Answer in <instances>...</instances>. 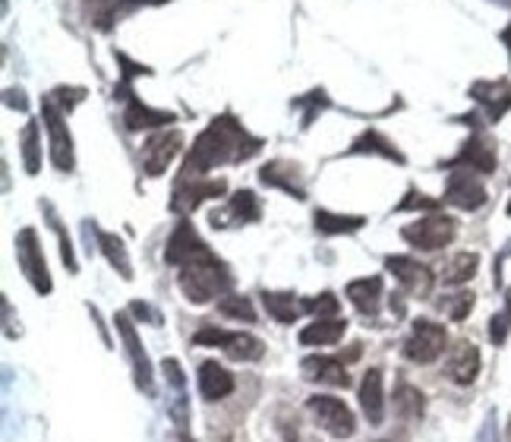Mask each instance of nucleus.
<instances>
[{"instance_id": "obj_31", "label": "nucleus", "mask_w": 511, "mask_h": 442, "mask_svg": "<svg viewBox=\"0 0 511 442\" xmlns=\"http://www.w3.org/2000/svg\"><path fill=\"white\" fill-rule=\"evenodd\" d=\"M476 266H480V256L476 253H458L445 262L442 268V282L445 284H464L476 275Z\"/></svg>"}, {"instance_id": "obj_9", "label": "nucleus", "mask_w": 511, "mask_h": 442, "mask_svg": "<svg viewBox=\"0 0 511 442\" xmlns=\"http://www.w3.org/2000/svg\"><path fill=\"white\" fill-rule=\"evenodd\" d=\"M42 114H44V127H48L50 133V159H54V167L66 174V171H73V139L64 124V111H60V105L44 98Z\"/></svg>"}, {"instance_id": "obj_34", "label": "nucleus", "mask_w": 511, "mask_h": 442, "mask_svg": "<svg viewBox=\"0 0 511 442\" xmlns=\"http://www.w3.org/2000/svg\"><path fill=\"white\" fill-rule=\"evenodd\" d=\"M218 310L224 316H234V319H246V322H256V310H252L250 298H240V294H224L218 300Z\"/></svg>"}, {"instance_id": "obj_16", "label": "nucleus", "mask_w": 511, "mask_h": 442, "mask_svg": "<svg viewBox=\"0 0 511 442\" xmlns=\"http://www.w3.org/2000/svg\"><path fill=\"white\" fill-rule=\"evenodd\" d=\"M454 167H468V171H480V174H492L496 171V145L486 136H470L464 143L461 155L452 161Z\"/></svg>"}, {"instance_id": "obj_13", "label": "nucleus", "mask_w": 511, "mask_h": 442, "mask_svg": "<svg viewBox=\"0 0 511 442\" xmlns=\"http://www.w3.org/2000/svg\"><path fill=\"white\" fill-rule=\"evenodd\" d=\"M445 203L458 205L464 212H476L483 203H486V187L476 181L474 171L468 167H458L448 174V187H445Z\"/></svg>"}, {"instance_id": "obj_29", "label": "nucleus", "mask_w": 511, "mask_h": 442, "mask_svg": "<svg viewBox=\"0 0 511 442\" xmlns=\"http://www.w3.org/2000/svg\"><path fill=\"white\" fill-rule=\"evenodd\" d=\"M423 407H426L423 392L414 389L411 383L398 385L395 389V411L401 414L404 421H420V417H423Z\"/></svg>"}, {"instance_id": "obj_27", "label": "nucleus", "mask_w": 511, "mask_h": 442, "mask_svg": "<svg viewBox=\"0 0 511 442\" xmlns=\"http://www.w3.org/2000/svg\"><path fill=\"white\" fill-rule=\"evenodd\" d=\"M123 120H127V127L130 130H143V127H165L174 120V114H167V111H151L149 105H143L139 98H133L130 108H127V114H123Z\"/></svg>"}, {"instance_id": "obj_24", "label": "nucleus", "mask_w": 511, "mask_h": 442, "mask_svg": "<svg viewBox=\"0 0 511 442\" xmlns=\"http://www.w3.org/2000/svg\"><path fill=\"white\" fill-rule=\"evenodd\" d=\"M347 332V322L338 316L316 319L300 332V345H316V348H329V345H338Z\"/></svg>"}, {"instance_id": "obj_12", "label": "nucleus", "mask_w": 511, "mask_h": 442, "mask_svg": "<svg viewBox=\"0 0 511 442\" xmlns=\"http://www.w3.org/2000/svg\"><path fill=\"white\" fill-rule=\"evenodd\" d=\"M114 322L123 335V345H127V357H130L133 376H136V389H143L145 395H151V361H149V354H145L136 329H133L130 316H127V313H117Z\"/></svg>"}, {"instance_id": "obj_20", "label": "nucleus", "mask_w": 511, "mask_h": 442, "mask_svg": "<svg viewBox=\"0 0 511 442\" xmlns=\"http://www.w3.org/2000/svg\"><path fill=\"white\" fill-rule=\"evenodd\" d=\"M360 407H363V417L369 421V427H379L382 417H385V392H382V370L379 367H373V370L363 376Z\"/></svg>"}, {"instance_id": "obj_33", "label": "nucleus", "mask_w": 511, "mask_h": 442, "mask_svg": "<svg viewBox=\"0 0 511 442\" xmlns=\"http://www.w3.org/2000/svg\"><path fill=\"white\" fill-rule=\"evenodd\" d=\"M42 209H44V215H48V225L54 228V234H58V240H60V260L66 262V268L70 272H76V253H73V240H70V234L64 231V225H60V218H58V212L50 209L48 203H42Z\"/></svg>"}, {"instance_id": "obj_1", "label": "nucleus", "mask_w": 511, "mask_h": 442, "mask_svg": "<svg viewBox=\"0 0 511 442\" xmlns=\"http://www.w3.org/2000/svg\"><path fill=\"white\" fill-rule=\"evenodd\" d=\"M262 149V139L250 136L234 117H215L199 139L190 149L187 161L181 167V177H205L215 165H228V161H246Z\"/></svg>"}, {"instance_id": "obj_6", "label": "nucleus", "mask_w": 511, "mask_h": 442, "mask_svg": "<svg viewBox=\"0 0 511 442\" xmlns=\"http://www.w3.org/2000/svg\"><path fill=\"white\" fill-rule=\"evenodd\" d=\"M458 234V221L452 215H430V218H420L414 225L401 228V237L407 244H414L417 250H442L448 247Z\"/></svg>"}, {"instance_id": "obj_19", "label": "nucleus", "mask_w": 511, "mask_h": 442, "mask_svg": "<svg viewBox=\"0 0 511 442\" xmlns=\"http://www.w3.org/2000/svg\"><path fill=\"white\" fill-rule=\"evenodd\" d=\"M234 373H228L218 361H205L199 367V395L205 401H221L234 392Z\"/></svg>"}, {"instance_id": "obj_2", "label": "nucleus", "mask_w": 511, "mask_h": 442, "mask_svg": "<svg viewBox=\"0 0 511 442\" xmlns=\"http://www.w3.org/2000/svg\"><path fill=\"white\" fill-rule=\"evenodd\" d=\"M177 284H181L183 298H187L190 304L199 306V304H209L212 298H221L224 291H231L234 278H231V272H228V266L212 253V256H205V260L181 266Z\"/></svg>"}, {"instance_id": "obj_43", "label": "nucleus", "mask_w": 511, "mask_h": 442, "mask_svg": "<svg viewBox=\"0 0 511 442\" xmlns=\"http://www.w3.org/2000/svg\"><path fill=\"white\" fill-rule=\"evenodd\" d=\"M508 215H511V203H508Z\"/></svg>"}, {"instance_id": "obj_30", "label": "nucleus", "mask_w": 511, "mask_h": 442, "mask_svg": "<svg viewBox=\"0 0 511 442\" xmlns=\"http://www.w3.org/2000/svg\"><path fill=\"white\" fill-rule=\"evenodd\" d=\"M22 143V165H26V174H38L42 171V143H38V120H29L19 133Z\"/></svg>"}, {"instance_id": "obj_32", "label": "nucleus", "mask_w": 511, "mask_h": 442, "mask_svg": "<svg viewBox=\"0 0 511 442\" xmlns=\"http://www.w3.org/2000/svg\"><path fill=\"white\" fill-rule=\"evenodd\" d=\"M351 152H376V155H385V159H391V161H398L401 165L404 161V155L398 152L395 145L389 143V139L382 136V133H376V130H369V133H363L357 143H353V149Z\"/></svg>"}, {"instance_id": "obj_39", "label": "nucleus", "mask_w": 511, "mask_h": 442, "mask_svg": "<svg viewBox=\"0 0 511 442\" xmlns=\"http://www.w3.org/2000/svg\"><path fill=\"white\" fill-rule=\"evenodd\" d=\"M130 313H133V316H139V319H145L149 326H161V322H165V319H161V313L155 310L151 304H145V300H133Z\"/></svg>"}, {"instance_id": "obj_15", "label": "nucleus", "mask_w": 511, "mask_h": 442, "mask_svg": "<svg viewBox=\"0 0 511 442\" xmlns=\"http://www.w3.org/2000/svg\"><path fill=\"white\" fill-rule=\"evenodd\" d=\"M300 370H303V379H310V383L338 385V389H347V385H351V373H347L341 357H329V354L303 357Z\"/></svg>"}, {"instance_id": "obj_38", "label": "nucleus", "mask_w": 511, "mask_h": 442, "mask_svg": "<svg viewBox=\"0 0 511 442\" xmlns=\"http://www.w3.org/2000/svg\"><path fill=\"white\" fill-rule=\"evenodd\" d=\"M228 338H231V332H224V329H202V332L193 335V345H202V348H224L228 345Z\"/></svg>"}, {"instance_id": "obj_36", "label": "nucleus", "mask_w": 511, "mask_h": 442, "mask_svg": "<svg viewBox=\"0 0 511 442\" xmlns=\"http://www.w3.org/2000/svg\"><path fill=\"white\" fill-rule=\"evenodd\" d=\"M508 332H511V288H508V294H505V310L496 313V316H492V322H490L492 345H505Z\"/></svg>"}, {"instance_id": "obj_18", "label": "nucleus", "mask_w": 511, "mask_h": 442, "mask_svg": "<svg viewBox=\"0 0 511 442\" xmlns=\"http://www.w3.org/2000/svg\"><path fill=\"white\" fill-rule=\"evenodd\" d=\"M259 181L268 183V187H278L284 193H290L294 199H306V190H303V177L300 167L290 165V161H268L266 167L259 171Z\"/></svg>"}, {"instance_id": "obj_26", "label": "nucleus", "mask_w": 511, "mask_h": 442, "mask_svg": "<svg viewBox=\"0 0 511 442\" xmlns=\"http://www.w3.org/2000/svg\"><path fill=\"white\" fill-rule=\"evenodd\" d=\"M224 354L231 357V361H262L266 357V345H262L256 335H246V332H231L228 345H224Z\"/></svg>"}, {"instance_id": "obj_4", "label": "nucleus", "mask_w": 511, "mask_h": 442, "mask_svg": "<svg viewBox=\"0 0 511 442\" xmlns=\"http://www.w3.org/2000/svg\"><path fill=\"white\" fill-rule=\"evenodd\" d=\"M16 262H19L22 275L29 278V284L38 291V294H50L54 282L48 275V262H44V253L38 247V234L35 228H22L16 234Z\"/></svg>"}, {"instance_id": "obj_23", "label": "nucleus", "mask_w": 511, "mask_h": 442, "mask_svg": "<svg viewBox=\"0 0 511 442\" xmlns=\"http://www.w3.org/2000/svg\"><path fill=\"white\" fill-rule=\"evenodd\" d=\"M262 304H266L268 316L275 322H281V326H290V322L300 319V313H306V304L297 300V294H290V291H266Z\"/></svg>"}, {"instance_id": "obj_7", "label": "nucleus", "mask_w": 511, "mask_h": 442, "mask_svg": "<svg viewBox=\"0 0 511 442\" xmlns=\"http://www.w3.org/2000/svg\"><path fill=\"white\" fill-rule=\"evenodd\" d=\"M224 190H228V183H224L221 177H218V181H212V177H177L174 196H171V212L190 215V212L199 209L205 199H218Z\"/></svg>"}, {"instance_id": "obj_28", "label": "nucleus", "mask_w": 511, "mask_h": 442, "mask_svg": "<svg viewBox=\"0 0 511 442\" xmlns=\"http://www.w3.org/2000/svg\"><path fill=\"white\" fill-rule=\"evenodd\" d=\"M363 225H367L363 215H335V212H325V209L316 212V231L322 234H353L360 231Z\"/></svg>"}, {"instance_id": "obj_42", "label": "nucleus", "mask_w": 511, "mask_h": 442, "mask_svg": "<svg viewBox=\"0 0 511 442\" xmlns=\"http://www.w3.org/2000/svg\"><path fill=\"white\" fill-rule=\"evenodd\" d=\"M505 442H511V417H508V427H505Z\"/></svg>"}, {"instance_id": "obj_25", "label": "nucleus", "mask_w": 511, "mask_h": 442, "mask_svg": "<svg viewBox=\"0 0 511 442\" xmlns=\"http://www.w3.org/2000/svg\"><path fill=\"white\" fill-rule=\"evenodd\" d=\"M98 250L105 253V260L111 262V268L120 272V278L130 282L133 278V266H130V253L123 247V240L117 234H108V231H98Z\"/></svg>"}, {"instance_id": "obj_41", "label": "nucleus", "mask_w": 511, "mask_h": 442, "mask_svg": "<svg viewBox=\"0 0 511 442\" xmlns=\"http://www.w3.org/2000/svg\"><path fill=\"white\" fill-rule=\"evenodd\" d=\"M4 319H7V338H16L19 329H13V313H10V300L4 298Z\"/></svg>"}, {"instance_id": "obj_5", "label": "nucleus", "mask_w": 511, "mask_h": 442, "mask_svg": "<svg viewBox=\"0 0 511 442\" xmlns=\"http://www.w3.org/2000/svg\"><path fill=\"white\" fill-rule=\"evenodd\" d=\"M306 407H310V414L316 417L319 427L335 436V439H351V436L357 433V417H353V411L341 399H335V395H313V399L306 401Z\"/></svg>"}, {"instance_id": "obj_40", "label": "nucleus", "mask_w": 511, "mask_h": 442, "mask_svg": "<svg viewBox=\"0 0 511 442\" xmlns=\"http://www.w3.org/2000/svg\"><path fill=\"white\" fill-rule=\"evenodd\" d=\"M474 442H499V430H496V411L486 414V421H483L480 433H476Z\"/></svg>"}, {"instance_id": "obj_11", "label": "nucleus", "mask_w": 511, "mask_h": 442, "mask_svg": "<svg viewBox=\"0 0 511 442\" xmlns=\"http://www.w3.org/2000/svg\"><path fill=\"white\" fill-rule=\"evenodd\" d=\"M183 149V133L181 130H171V133H155V136L145 139L143 145V167L149 177H161L167 171V165H171L177 155H181Z\"/></svg>"}, {"instance_id": "obj_37", "label": "nucleus", "mask_w": 511, "mask_h": 442, "mask_svg": "<svg viewBox=\"0 0 511 442\" xmlns=\"http://www.w3.org/2000/svg\"><path fill=\"white\" fill-rule=\"evenodd\" d=\"M306 304V313H313L316 319H325V316H335V313L341 310V300L331 294V291H325V294H319V298H310L303 300Z\"/></svg>"}, {"instance_id": "obj_35", "label": "nucleus", "mask_w": 511, "mask_h": 442, "mask_svg": "<svg viewBox=\"0 0 511 442\" xmlns=\"http://www.w3.org/2000/svg\"><path fill=\"white\" fill-rule=\"evenodd\" d=\"M439 306H442V313L452 319V322H461V319H468V313L474 310V294H470V291H461V294L445 298Z\"/></svg>"}, {"instance_id": "obj_10", "label": "nucleus", "mask_w": 511, "mask_h": 442, "mask_svg": "<svg viewBox=\"0 0 511 442\" xmlns=\"http://www.w3.org/2000/svg\"><path fill=\"white\" fill-rule=\"evenodd\" d=\"M205 256H212L209 244L196 234L193 221H177V228H174L171 240H167L165 247V260L171 262V266H187V262H196V260H205Z\"/></svg>"}, {"instance_id": "obj_17", "label": "nucleus", "mask_w": 511, "mask_h": 442, "mask_svg": "<svg viewBox=\"0 0 511 442\" xmlns=\"http://www.w3.org/2000/svg\"><path fill=\"white\" fill-rule=\"evenodd\" d=\"M445 373H448V379L458 385L474 383L476 373H480V351H476V345H470V341H458V345L452 348V354H448Z\"/></svg>"}, {"instance_id": "obj_8", "label": "nucleus", "mask_w": 511, "mask_h": 442, "mask_svg": "<svg viewBox=\"0 0 511 442\" xmlns=\"http://www.w3.org/2000/svg\"><path fill=\"white\" fill-rule=\"evenodd\" d=\"M385 268L398 278L401 294H407L411 300H426L432 294V272L423 262L411 260V256H385Z\"/></svg>"}, {"instance_id": "obj_21", "label": "nucleus", "mask_w": 511, "mask_h": 442, "mask_svg": "<svg viewBox=\"0 0 511 442\" xmlns=\"http://www.w3.org/2000/svg\"><path fill=\"white\" fill-rule=\"evenodd\" d=\"M345 294L363 316H376V313H379V304H382V278L379 275L357 278V282L347 284Z\"/></svg>"}, {"instance_id": "obj_3", "label": "nucleus", "mask_w": 511, "mask_h": 442, "mask_svg": "<svg viewBox=\"0 0 511 442\" xmlns=\"http://www.w3.org/2000/svg\"><path fill=\"white\" fill-rule=\"evenodd\" d=\"M445 345H448L445 326L432 322V319H417L411 335H407V341H404V357L411 363L426 367V363H436L445 354Z\"/></svg>"}, {"instance_id": "obj_14", "label": "nucleus", "mask_w": 511, "mask_h": 442, "mask_svg": "<svg viewBox=\"0 0 511 442\" xmlns=\"http://www.w3.org/2000/svg\"><path fill=\"white\" fill-rule=\"evenodd\" d=\"M262 218V205L259 196L252 190H240V193L231 196V203L224 209L212 212V228H231V225H252Z\"/></svg>"}, {"instance_id": "obj_22", "label": "nucleus", "mask_w": 511, "mask_h": 442, "mask_svg": "<svg viewBox=\"0 0 511 442\" xmlns=\"http://www.w3.org/2000/svg\"><path fill=\"white\" fill-rule=\"evenodd\" d=\"M470 95H474L476 102L486 108L490 120H502V114L511 108V86L508 82H476V86L470 89Z\"/></svg>"}]
</instances>
